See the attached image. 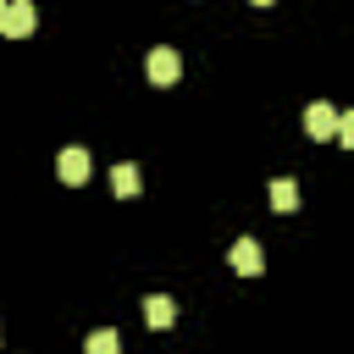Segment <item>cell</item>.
Returning <instances> with one entry per match:
<instances>
[{
	"label": "cell",
	"mask_w": 354,
	"mask_h": 354,
	"mask_svg": "<svg viewBox=\"0 0 354 354\" xmlns=\"http://www.w3.org/2000/svg\"><path fill=\"white\" fill-rule=\"evenodd\" d=\"M144 72H149V83H155V88H171V83L183 77V61H177V50H166V44H160V50H149Z\"/></svg>",
	"instance_id": "6da1fadb"
},
{
	"label": "cell",
	"mask_w": 354,
	"mask_h": 354,
	"mask_svg": "<svg viewBox=\"0 0 354 354\" xmlns=\"http://www.w3.org/2000/svg\"><path fill=\"white\" fill-rule=\"evenodd\" d=\"M304 133H310V138H315V144H326V138H337V111H332V105H321V100H315V105H310V111H304Z\"/></svg>",
	"instance_id": "7a4b0ae2"
},
{
	"label": "cell",
	"mask_w": 354,
	"mask_h": 354,
	"mask_svg": "<svg viewBox=\"0 0 354 354\" xmlns=\"http://www.w3.org/2000/svg\"><path fill=\"white\" fill-rule=\"evenodd\" d=\"M55 171H61V183H66V188H83V183H88V149H77V144H72V149H61Z\"/></svg>",
	"instance_id": "3957f363"
},
{
	"label": "cell",
	"mask_w": 354,
	"mask_h": 354,
	"mask_svg": "<svg viewBox=\"0 0 354 354\" xmlns=\"http://www.w3.org/2000/svg\"><path fill=\"white\" fill-rule=\"evenodd\" d=\"M227 260H232V271H238V277H260V271H266V254H260V243H254V238H238Z\"/></svg>",
	"instance_id": "277c9868"
},
{
	"label": "cell",
	"mask_w": 354,
	"mask_h": 354,
	"mask_svg": "<svg viewBox=\"0 0 354 354\" xmlns=\"http://www.w3.org/2000/svg\"><path fill=\"white\" fill-rule=\"evenodd\" d=\"M0 33H6V39H28V33H33V6H28V0H11Z\"/></svg>",
	"instance_id": "5b68a950"
},
{
	"label": "cell",
	"mask_w": 354,
	"mask_h": 354,
	"mask_svg": "<svg viewBox=\"0 0 354 354\" xmlns=\"http://www.w3.org/2000/svg\"><path fill=\"white\" fill-rule=\"evenodd\" d=\"M138 188H144L138 166H127V160H122V166H111V194H116V199H133Z\"/></svg>",
	"instance_id": "8992f818"
},
{
	"label": "cell",
	"mask_w": 354,
	"mask_h": 354,
	"mask_svg": "<svg viewBox=\"0 0 354 354\" xmlns=\"http://www.w3.org/2000/svg\"><path fill=\"white\" fill-rule=\"evenodd\" d=\"M144 321H149V326H171V321H177V304H171L166 293H149V299H144Z\"/></svg>",
	"instance_id": "52a82bcc"
},
{
	"label": "cell",
	"mask_w": 354,
	"mask_h": 354,
	"mask_svg": "<svg viewBox=\"0 0 354 354\" xmlns=\"http://www.w3.org/2000/svg\"><path fill=\"white\" fill-rule=\"evenodd\" d=\"M293 205H299V188H293L288 177H277V183H271V210H293Z\"/></svg>",
	"instance_id": "ba28073f"
},
{
	"label": "cell",
	"mask_w": 354,
	"mask_h": 354,
	"mask_svg": "<svg viewBox=\"0 0 354 354\" xmlns=\"http://www.w3.org/2000/svg\"><path fill=\"white\" fill-rule=\"evenodd\" d=\"M122 348V337L111 332V326H100V332H88V354H116Z\"/></svg>",
	"instance_id": "9c48e42d"
},
{
	"label": "cell",
	"mask_w": 354,
	"mask_h": 354,
	"mask_svg": "<svg viewBox=\"0 0 354 354\" xmlns=\"http://www.w3.org/2000/svg\"><path fill=\"white\" fill-rule=\"evenodd\" d=\"M337 144H343V149H354V111H348V116H337Z\"/></svg>",
	"instance_id": "30bf717a"
},
{
	"label": "cell",
	"mask_w": 354,
	"mask_h": 354,
	"mask_svg": "<svg viewBox=\"0 0 354 354\" xmlns=\"http://www.w3.org/2000/svg\"><path fill=\"white\" fill-rule=\"evenodd\" d=\"M6 6H11V0H0V22H6Z\"/></svg>",
	"instance_id": "8fae6325"
},
{
	"label": "cell",
	"mask_w": 354,
	"mask_h": 354,
	"mask_svg": "<svg viewBox=\"0 0 354 354\" xmlns=\"http://www.w3.org/2000/svg\"><path fill=\"white\" fill-rule=\"evenodd\" d=\"M249 6H271V0H249Z\"/></svg>",
	"instance_id": "7c38bea8"
}]
</instances>
